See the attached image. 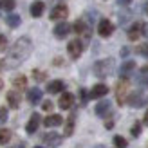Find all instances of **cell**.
Returning <instances> with one entry per match:
<instances>
[{"mask_svg": "<svg viewBox=\"0 0 148 148\" xmlns=\"http://www.w3.org/2000/svg\"><path fill=\"white\" fill-rule=\"evenodd\" d=\"M31 51H33V42L29 40L27 36H22V38H18L16 42L13 43L9 58L5 60V65H9V67H16L18 63L27 60L29 54H31Z\"/></svg>", "mask_w": 148, "mask_h": 148, "instance_id": "1", "label": "cell"}, {"mask_svg": "<svg viewBox=\"0 0 148 148\" xmlns=\"http://www.w3.org/2000/svg\"><path fill=\"white\" fill-rule=\"evenodd\" d=\"M112 69H114V60H112V58H105V60H99V62L94 63V74L98 78L110 76Z\"/></svg>", "mask_w": 148, "mask_h": 148, "instance_id": "2", "label": "cell"}, {"mask_svg": "<svg viewBox=\"0 0 148 148\" xmlns=\"http://www.w3.org/2000/svg\"><path fill=\"white\" fill-rule=\"evenodd\" d=\"M127 92H128V81L127 78H123L119 83H117V88H116V99L119 105H125L127 101Z\"/></svg>", "mask_w": 148, "mask_h": 148, "instance_id": "3", "label": "cell"}, {"mask_svg": "<svg viewBox=\"0 0 148 148\" xmlns=\"http://www.w3.org/2000/svg\"><path fill=\"white\" fill-rule=\"evenodd\" d=\"M67 14H69L67 5H65V4H58L56 7H53V11H51V20H54V22H63L65 18H67Z\"/></svg>", "mask_w": 148, "mask_h": 148, "instance_id": "4", "label": "cell"}, {"mask_svg": "<svg viewBox=\"0 0 148 148\" xmlns=\"http://www.w3.org/2000/svg\"><path fill=\"white\" fill-rule=\"evenodd\" d=\"M67 51H69V56L72 58V60H78V58L81 56V53H83V45H81L79 40H72V42H69Z\"/></svg>", "mask_w": 148, "mask_h": 148, "instance_id": "5", "label": "cell"}, {"mask_svg": "<svg viewBox=\"0 0 148 148\" xmlns=\"http://www.w3.org/2000/svg\"><path fill=\"white\" fill-rule=\"evenodd\" d=\"M112 31H114V25H112V22H110V20L103 18L98 24V33H99V36H103V38H108V36L112 34Z\"/></svg>", "mask_w": 148, "mask_h": 148, "instance_id": "6", "label": "cell"}, {"mask_svg": "<svg viewBox=\"0 0 148 148\" xmlns=\"http://www.w3.org/2000/svg\"><path fill=\"white\" fill-rule=\"evenodd\" d=\"M42 139H43V143H45L47 146H53V148H56V146L62 145V136L56 134V132H47Z\"/></svg>", "mask_w": 148, "mask_h": 148, "instance_id": "7", "label": "cell"}, {"mask_svg": "<svg viewBox=\"0 0 148 148\" xmlns=\"http://www.w3.org/2000/svg\"><path fill=\"white\" fill-rule=\"evenodd\" d=\"M108 94V87L107 85H103V83H98V85H94L92 87V90H90V98L92 99H99V98H103V96H107Z\"/></svg>", "mask_w": 148, "mask_h": 148, "instance_id": "8", "label": "cell"}, {"mask_svg": "<svg viewBox=\"0 0 148 148\" xmlns=\"http://www.w3.org/2000/svg\"><path fill=\"white\" fill-rule=\"evenodd\" d=\"M69 33H71V25L67 24V22H60V24L54 27V36H56V38H60V40L65 38Z\"/></svg>", "mask_w": 148, "mask_h": 148, "instance_id": "9", "label": "cell"}, {"mask_svg": "<svg viewBox=\"0 0 148 148\" xmlns=\"http://www.w3.org/2000/svg\"><path fill=\"white\" fill-rule=\"evenodd\" d=\"M63 123V117L60 114H51L45 117V121H43V125H45L47 128H53V127H60V125Z\"/></svg>", "mask_w": 148, "mask_h": 148, "instance_id": "10", "label": "cell"}, {"mask_svg": "<svg viewBox=\"0 0 148 148\" xmlns=\"http://www.w3.org/2000/svg\"><path fill=\"white\" fill-rule=\"evenodd\" d=\"M94 112H96V116H99V117L107 116V114L110 112V101H108V99H103V101H99L98 105H96Z\"/></svg>", "mask_w": 148, "mask_h": 148, "instance_id": "11", "label": "cell"}, {"mask_svg": "<svg viewBox=\"0 0 148 148\" xmlns=\"http://www.w3.org/2000/svg\"><path fill=\"white\" fill-rule=\"evenodd\" d=\"M72 103H74V96H72L71 92H63L62 98H60V101H58V105H60V108L67 110V108L72 107Z\"/></svg>", "mask_w": 148, "mask_h": 148, "instance_id": "12", "label": "cell"}, {"mask_svg": "<svg viewBox=\"0 0 148 148\" xmlns=\"http://www.w3.org/2000/svg\"><path fill=\"white\" fill-rule=\"evenodd\" d=\"M38 125H40V114H33L31 117H29V123H27V134H34L36 130H38Z\"/></svg>", "mask_w": 148, "mask_h": 148, "instance_id": "13", "label": "cell"}, {"mask_svg": "<svg viewBox=\"0 0 148 148\" xmlns=\"http://www.w3.org/2000/svg\"><path fill=\"white\" fill-rule=\"evenodd\" d=\"M63 88H65L63 81L62 79H54V81H51L47 85V92L49 94H60V92H63Z\"/></svg>", "mask_w": 148, "mask_h": 148, "instance_id": "14", "label": "cell"}, {"mask_svg": "<svg viewBox=\"0 0 148 148\" xmlns=\"http://www.w3.org/2000/svg\"><path fill=\"white\" fill-rule=\"evenodd\" d=\"M27 99H29V103H31V105H36V103H40V101H42V90H40L38 87L31 88V90L27 92Z\"/></svg>", "mask_w": 148, "mask_h": 148, "instance_id": "15", "label": "cell"}, {"mask_svg": "<svg viewBox=\"0 0 148 148\" xmlns=\"http://www.w3.org/2000/svg\"><path fill=\"white\" fill-rule=\"evenodd\" d=\"M5 99H7V103H9V107H11V108H18V107H20V94H18L16 90L7 92Z\"/></svg>", "mask_w": 148, "mask_h": 148, "instance_id": "16", "label": "cell"}, {"mask_svg": "<svg viewBox=\"0 0 148 148\" xmlns=\"http://www.w3.org/2000/svg\"><path fill=\"white\" fill-rule=\"evenodd\" d=\"M43 7H45V5H43V2H38V0L33 2L31 4V9H29V11H31V16H34V18L42 16V14H43Z\"/></svg>", "mask_w": 148, "mask_h": 148, "instance_id": "17", "label": "cell"}, {"mask_svg": "<svg viewBox=\"0 0 148 148\" xmlns=\"http://www.w3.org/2000/svg\"><path fill=\"white\" fill-rule=\"evenodd\" d=\"M139 34H143V25H139V24H134L130 29H128V38L132 42H136L139 38Z\"/></svg>", "mask_w": 148, "mask_h": 148, "instance_id": "18", "label": "cell"}, {"mask_svg": "<svg viewBox=\"0 0 148 148\" xmlns=\"http://www.w3.org/2000/svg\"><path fill=\"white\" fill-rule=\"evenodd\" d=\"M145 103V98L139 92H134V94H130V98H128V105L132 107H141Z\"/></svg>", "mask_w": 148, "mask_h": 148, "instance_id": "19", "label": "cell"}, {"mask_svg": "<svg viewBox=\"0 0 148 148\" xmlns=\"http://www.w3.org/2000/svg\"><path fill=\"white\" fill-rule=\"evenodd\" d=\"M134 69H136V63L132 62V60L125 62V63L121 65V76H123V78H127V76H128V74H130L132 71H134Z\"/></svg>", "mask_w": 148, "mask_h": 148, "instance_id": "20", "label": "cell"}, {"mask_svg": "<svg viewBox=\"0 0 148 148\" xmlns=\"http://www.w3.org/2000/svg\"><path fill=\"white\" fill-rule=\"evenodd\" d=\"M5 22H7V25H9V27H18L20 25V22H22V18L18 16V14H9V16H7L5 18Z\"/></svg>", "mask_w": 148, "mask_h": 148, "instance_id": "21", "label": "cell"}, {"mask_svg": "<svg viewBox=\"0 0 148 148\" xmlns=\"http://www.w3.org/2000/svg\"><path fill=\"white\" fill-rule=\"evenodd\" d=\"M74 31H76V34H88L87 31V24L83 20H78L76 24H74Z\"/></svg>", "mask_w": 148, "mask_h": 148, "instance_id": "22", "label": "cell"}, {"mask_svg": "<svg viewBox=\"0 0 148 148\" xmlns=\"http://www.w3.org/2000/svg\"><path fill=\"white\" fill-rule=\"evenodd\" d=\"M13 85H14V88H25V85H27V78L25 76H16L13 79Z\"/></svg>", "mask_w": 148, "mask_h": 148, "instance_id": "23", "label": "cell"}, {"mask_svg": "<svg viewBox=\"0 0 148 148\" xmlns=\"http://www.w3.org/2000/svg\"><path fill=\"white\" fill-rule=\"evenodd\" d=\"M72 132H74V114L67 119V123H65V132L63 134L69 137V136H72Z\"/></svg>", "mask_w": 148, "mask_h": 148, "instance_id": "24", "label": "cell"}, {"mask_svg": "<svg viewBox=\"0 0 148 148\" xmlns=\"http://www.w3.org/2000/svg\"><path fill=\"white\" fill-rule=\"evenodd\" d=\"M11 141V132L7 128H0V145H5Z\"/></svg>", "mask_w": 148, "mask_h": 148, "instance_id": "25", "label": "cell"}, {"mask_svg": "<svg viewBox=\"0 0 148 148\" xmlns=\"http://www.w3.org/2000/svg\"><path fill=\"white\" fill-rule=\"evenodd\" d=\"M14 5H16V0H0V7L5 11H13Z\"/></svg>", "mask_w": 148, "mask_h": 148, "instance_id": "26", "label": "cell"}, {"mask_svg": "<svg viewBox=\"0 0 148 148\" xmlns=\"http://www.w3.org/2000/svg\"><path fill=\"white\" fill-rule=\"evenodd\" d=\"M114 145L117 146V148H127V139H125V137H121V136H116L114 137Z\"/></svg>", "mask_w": 148, "mask_h": 148, "instance_id": "27", "label": "cell"}, {"mask_svg": "<svg viewBox=\"0 0 148 148\" xmlns=\"http://www.w3.org/2000/svg\"><path fill=\"white\" fill-rule=\"evenodd\" d=\"M33 78H34L36 81H43V79L47 78V74L43 72V71H38V69H34V71H33Z\"/></svg>", "mask_w": 148, "mask_h": 148, "instance_id": "28", "label": "cell"}, {"mask_svg": "<svg viewBox=\"0 0 148 148\" xmlns=\"http://www.w3.org/2000/svg\"><path fill=\"white\" fill-rule=\"evenodd\" d=\"M137 53L143 54V56H148V43H141V45L137 47Z\"/></svg>", "mask_w": 148, "mask_h": 148, "instance_id": "29", "label": "cell"}, {"mask_svg": "<svg viewBox=\"0 0 148 148\" xmlns=\"http://www.w3.org/2000/svg\"><path fill=\"white\" fill-rule=\"evenodd\" d=\"M88 98H90V96L87 94V90H85V88H81V90H79V99H81V103H83V105L87 103V99H88Z\"/></svg>", "mask_w": 148, "mask_h": 148, "instance_id": "30", "label": "cell"}, {"mask_svg": "<svg viewBox=\"0 0 148 148\" xmlns=\"http://www.w3.org/2000/svg\"><path fill=\"white\" fill-rule=\"evenodd\" d=\"M7 49V38L4 34H0V53H2V51H5Z\"/></svg>", "mask_w": 148, "mask_h": 148, "instance_id": "31", "label": "cell"}, {"mask_svg": "<svg viewBox=\"0 0 148 148\" xmlns=\"http://www.w3.org/2000/svg\"><path fill=\"white\" fill-rule=\"evenodd\" d=\"M139 134H141V125H139V123H136L134 125V127H132V136H139Z\"/></svg>", "mask_w": 148, "mask_h": 148, "instance_id": "32", "label": "cell"}, {"mask_svg": "<svg viewBox=\"0 0 148 148\" xmlns=\"http://www.w3.org/2000/svg\"><path fill=\"white\" fill-rule=\"evenodd\" d=\"M42 108L45 110V112H51V110H53V101H43L42 103Z\"/></svg>", "mask_w": 148, "mask_h": 148, "instance_id": "33", "label": "cell"}, {"mask_svg": "<svg viewBox=\"0 0 148 148\" xmlns=\"http://www.w3.org/2000/svg\"><path fill=\"white\" fill-rule=\"evenodd\" d=\"M7 119V110L4 107H0V123H4Z\"/></svg>", "mask_w": 148, "mask_h": 148, "instance_id": "34", "label": "cell"}, {"mask_svg": "<svg viewBox=\"0 0 148 148\" xmlns=\"http://www.w3.org/2000/svg\"><path fill=\"white\" fill-rule=\"evenodd\" d=\"M143 36L148 38V24H143Z\"/></svg>", "mask_w": 148, "mask_h": 148, "instance_id": "35", "label": "cell"}, {"mask_svg": "<svg viewBox=\"0 0 148 148\" xmlns=\"http://www.w3.org/2000/svg\"><path fill=\"white\" fill-rule=\"evenodd\" d=\"M130 53V49H127V47H125V49H121V56H127Z\"/></svg>", "mask_w": 148, "mask_h": 148, "instance_id": "36", "label": "cell"}, {"mask_svg": "<svg viewBox=\"0 0 148 148\" xmlns=\"http://www.w3.org/2000/svg\"><path fill=\"white\" fill-rule=\"evenodd\" d=\"M130 2H132V0H119V4H121V5H128Z\"/></svg>", "mask_w": 148, "mask_h": 148, "instance_id": "37", "label": "cell"}, {"mask_svg": "<svg viewBox=\"0 0 148 148\" xmlns=\"http://www.w3.org/2000/svg\"><path fill=\"white\" fill-rule=\"evenodd\" d=\"M105 127H107V128H112V127H114V123H112V121H107V123H105Z\"/></svg>", "mask_w": 148, "mask_h": 148, "instance_id": "38", "label": "cell"}, {"mask_svg": "<svg viewBox=\"0 0 148 148\" xmlns=\"http://www.w3.org/2000/svg\"><path fill=\"white\" fill-rule=\"evenodd\" d=\"M145 123L148 125V110H146V114H145Z\"/></svg>", "mask_w": 148, "mask_h": 148, "instance_id": "39", "label": "cell"}, {"mask_svg": "<svg viewBox=\"0 0 148 148\" xmlns=\"http://www.w3.org/2000/svg\"><path fill=\"white\" fill-rule=\"evenodd\" d=\"M2 87H4V81H2V79H0V90H2Z\"/></svg>", "mask_w": 148, "mask_h": 148, "instance_id": "40", "label": "cell"}, {"mask_svg": "<svg viewBox=\"0 0 148 148\" xmlns=\"http://www.w3.org/2000/svg\"><path fill=\"white\" fill-rule=\"evenodd\" d=\"M146 14H148V5H146Z\"/></svg>", "mask_w": 148, "mask_h": 148, "instance_id": "41", "label": "cell"}, {"mask_svg": "<svg viewBox=\"0 0 148 148\" xmlns=\"http://www.w3.org/2000/svg\"><path fill=\"white\" fill-rule=\"evenodd\" d=\"M34 148H43V146H34Z\"/></svg>", "mask_w": 148, "mask_h": 148, "instance_id": "42", "label": "cell"}]
</instances>
